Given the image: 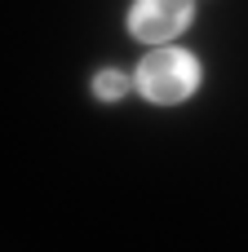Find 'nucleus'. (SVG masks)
I'll use <instances>...</instances> for the list:
<instances>
[{
	"instance_id": "f257e3e1",
	"label": "nucleus",
	"mask_w": 248,
	"mask_h": 252,
	"mask_svg": "<svg viewBox=\"0 0 248 252\" xmlns=\"http://www.w3.org/2000/svg\"><path fill=\"white\" fill-rule=\"evenodd\" d=\"M138 89L151 102L173 106V102H182V97H191L200 89V62L186 49H155L138 66Z\"/></svg>"
},
{
	"instance_id": "7ed1b4c3",
	"label": "nucleus",
	"mask_w": 248,
	"mask_h": 252,
	"mask_svg": "<svg viewBox=\"0 0 248 252\" xmlns=\"http://www.w3.org/2000/svg\"><path fill=\"white\" fill-rule=\"evenodd\" d=\"M93 89H98V97H124V89H129V80H124L120 71H98V80H93Z\"/></svg>"
},
{
	"instance_id": "f03ea898",
	"label": "nucleus",
	"mask_w": 248,
	"mask_h": 252,
	"mask_svg": "<svg viewBox=\"0 0 248 252\" xmlns=\"http://www.w3.org/2000/svg\"><path fill=\"white\" fill-rule=\"evenodd\" d=\"M195 18V0H138L129 13V31L138 40H173Z\"/></svg>"
}]
</instances>
